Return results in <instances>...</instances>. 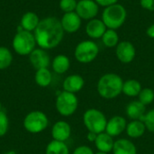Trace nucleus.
Returning <instances> with one entry per match:
<instances>
[{
    "label": "nucleus",
    "mask_w": 154,
    "mask_h": 154,
    "mask_svg": "<svg viewBox=\"0 0 154 154\" xmlns=\"http://www.w3.org/2000/svg\"><path fill=\"white\" fill-rule=\"evenodd\" d=\"M71 135V127L66 121L56 122L51 128V136L53 140L59 142H66Z\"/></svg>",
    "instance_id": "obj_14"
},
{
    "label": "nucleus",
    "mask_w": 154,
    "mask_h": 154,
    "mask_svg": "<svg viewBox=\"0 0 154 154\" xmlns=\"http://www.w3.org/2000/svg\"><path fill=\"white\" fill-rule=\"evenodd\" d=\"M126 126H127V122L124 116H115L107 121L105 132L108 134L110 136L116 137L120 135L122 133H124L126 129Z\"/></svg>",
    "instance_id": "obj_13"
},
{
    "label": "nucleus",
    "mask_w": 154,
    "mask_h": 154,
    "mask_svg": "<svg viewBox=\"0 0 154 154\" xmlns=\"http://www.w3.org/2000/svg\"><path fill=\"white\" fill-rule=\"evenodd\" d=\"M60 20L64 32L68 33L77 32L80 29L82 23V19L76 12L64 13L61 19Z\"/></svg>",
    "instance_id": "obj_12"
},
{
    "label": "nucleus",
    "mask_w": 154,
    "mask_h": 154,
    "mask_svg": "<svg viewBox=\"0 0 154 154\" xmlns=\"http://www.w3.org/2000/svg\"><path fill=\"white\" fill-rule=\"evenodd\" d=\"M112 152L114 154H137V149L132 141L122 138L115 142Z\"/></svg>",
    "instance_id": "obj_19"
},
{
    "label": "nucleus",
    "mask_w": 154,
    "mask_h": 154,
    "mask_svg": "<svg viewBox=\"0 0 154 154\" xmlns=\"http://www.w3.org/2000/svg\"><path fill=\"white\" fill-rule=\"evenodd\" d=\"M140 5L147 11H154V0H140Z\"/></svg>",
    "instance_id": "obj_33"
},
{
    "label": "nucleus",
    "mask_w": 154,
    "mask_h": 154,
    "mask_svg": "<svg viewBox=\"0 0 154 154\" xmlns=\"http://www.w3.org/2000/svg\"><path fill=\"white\" fill-rule=\"evenodd\" d=\"M95 154H108V153H106V152H97V153H95Z\"/></svg>",
    "instance_id": "obj_37"
},
{
    "label": "nucleus",
    "mask_w": 154,
    "mask_h": 154,
    "mask_svg": "<svg viewBox=\"0 0 154 154\" xmlns=\"http://www.w3.org/2000/svg\"><path fill=\"white\" fill-rule=\"evenodd\" d=\"M146 131V126L143 121L140 120H132L127 124L125 132L130 138H140L142 137Z\"/></svg>",
    "instance_id": "obj_22"
},
{
    "label": "nucleus",
    "mask_w": 154,
    "mask_h": 154,
    "mask_svg": "<svg viewBox=\"0 0 154 154\" xmlns=\"http://www.w3.org/2000/svg\"><path fill=\"white\" fill-rule=\"evenodd\" d=\"M85 85L84 79L79 74H72L68 76L62 84V88L64 91L76 94L79 92Z\"/></svg>",
    "instance_id": "obj_16"
},
{
    "label": "nucleus",
    "mask_w": 154,
    "mask_h": 154,
    "mask_svg": "<svg viewBox=\"0 0 154 154\" xmlns=\"http://www.w3.org/2000/svg\"><path fill=\"white\" fill-rule=\"evenodd\" d=\"M70 67V60L68 56L64 54H59L54 57L51 61V68L57 74L66 73Z\"/></svg>",
    "instance_id": "obj_21"
},
{
    "label": "nucleus",
    "mask_w": 154,
    "mask_h": 154,
    "mask_svg": "<svg viewBox=\"0 0 154 154\" xmlns=\"http://www.w3.org/2000/svg\"><path fill=\"white\" fill-rule=\"evenodd\" d=\"M99 11V5L95 0H79L76 7V13L82 20H91L96 18Z\"/></svg>",
    "instance_id": "obj_9"
},
{
    "label": "nucleus",
    "mask_w": 154,
    "mask_h": 154,
    "mask_svg": "<svg viewBox=\"0 0 154 154\" xmlns=\"http://www.w3.org/2000/svg\"><path fill=\"white\" fill-rule=\"evenodd\" d=\"M49 125L48 116L42 111L35 110L28 113L23 119V127L30 134H40Z\"/></svg>",
    "instance_id": "obj_7"
},
{
    "label": "nucleus",
    "mask_w": 154,
    "mask_h": 154,
    "mask_svg": "<svg viewBox=\"0 0 154 154\" xmlns=\"http://www.w3.org/2000/svg\"><path fill=\"white\" fill-rule=\"evenodd\" d=\"M29 60L33 69H40L49 68L51 64V58L46 50L42 48H35L29 55Z\"/></svg>",
    "instance_id": "obj_11"
},
{
    "label": "nucleus",
    "mask_w": 154,
    "mask_h": 154,
    "mask_svg": "<svg viewBox=\"0 0 154 154\" xmlns=\"http://www.w3.org/2000/svg\"><path fill=\"white\" fill-rule=\"evenodd\" d=\"M95 1L99 6L107 7V6H110L112 5L117 4L119 0H95Z\"/></svg>",
    "instance_id": "obj_34"
},
{
    "label": "nucleus",
    "mask_w": 154,
    "mask_h": 154,
    "mask_svg": "<svg viewBox=\"0 0 154 154\" xmlns=\"http://www.w3.org/2000/svg\"><path fill=\"white\" fill-rule=\"evenodd\" d=\"M55 106L60 116H70L78 109L79 99L75 94L63 90L57 96Z\"/></svg>",
    "instance_id": "obj_8"
},
{
    "label": "nucleus",
    "mask_w": 154,
    "mask_h": 154,
    "mask_svg": "<svg viewBox=\"0 0 154 154\" xmlns=\"http://www.w3.org/2000/svg\"><path fill=\"white\" fill-rule=\"evenodd\" d=\"M106 29V26L101 19L94 18L87 23L85 32L86 34L91 39H101Z\"/></svg>",
    "instance_id": "obj_15"
},
{
    "label": "nucleus",
    "mask_w": 154,
    "mask_h": 154,
    "mask_svg": "<svg viewBox=\"0 0 154 154\" xmlns=\"http://www.w3.org/2000/svg\"><path fill=\"white\" fill-rule=\"evenodd\" d=\"M72 154H95L90 147L88 145H80L77 147Z\"/></svg>",
    "instance_id": "obj_32"
},
{
    "label": "nucleus",
    "mask_w": 154,
    "mask_h": 154,
    "mask_svg": "<svg viewBox=\"0 0 154 154\" xmlns=\"http://www.w3.org/2000/svg\"><path fill=\"white\" fill-rule=\"evenodd\" d=\"M143 122L144 123L146 129L149 132L154 134V108L149 110L145 114V116L143 119Z\"/></svg>",
    "instance_id": "obj_30"
},
{
    "label": "nucleus",
    "mask_w": 154,
    "mask_h": 154,
    "mask_svg": "<svg viewBox=\"0 0 154 154\" xmlns=\"http://www.w3.org/2000/svg\"><path fill=\"white\" fill-rule=\"evenodd\" d=\"M12 62H13L12 51L7 47L0 46V70L9 68Z\"/></svg>",
    "instance_id": "obj_27"
},
{
    "label": "nucleus",
    "mask_w": 154,
    "mask_h": 154,
    "mask_svg": "<svg viewBox=\"0 0 154 154\" xmlns=\"http://www.w3.org/2000/svg\"><path fill=\"white\" fill-rule=\"evenodd\" d=\"M97 134H94V133H91V132H88V135H87V138H88V140L89 141V142H95V140H96V138H97Z\"/></svg>",
    "instance_id": "obj_36"
},
{
    "label": "nucleus",
    "mask_w": 154,
    "mask_h": 154,
    "mask_svg": "<svg viewBox=\"0 0 154 154\" xmlns=\"http://www.w3.org/2000/svg\"><path fill=\"white\" fill-rule=\"evenodd\" d=\"M127 18V11L125 7L117 3L110 6L105 7L102 13L101 20L107 29L117 30L124 25Z\"/></svg>",
    "instance_id": "obj_3"
},
{
    "label": "nucleus",
    "mask_w": 154,
    "mask_h": 154,
    "mask_svg": "<svg viewBox=\"0 0 154 154\" xmlns=\"http://www.w3.org/2000/svg\"><path fill=\"white\" fill-rule=\"evenodd\" d=\"M2 110V104H1V102H0V111Z\"/></svg>",
    "instance_id": "obj_38"
},
{
    "label": "nucleus",
    "mask_w": 154,
    "mask_h": 154,
    "mask_svg": "<svg viewBox=\"0 0 154 154\" xmlns=\"http://www.w3.org/2000/svg\"><path fill=\"white\" fill-rule=\"evenodd\" d=\"M146 34H147V36H148L149 38L154 39V23L151 24V25L147 28V30H146Z\"/></svg>",
    "instance_id": "obj_35"
},
{
    "label": "nucleus",
    "mask_w": 154,
    "mask_h": 154,
    "mask_svg": "<svg viewBox=\"0 0 154 154\" xmlns=\"http://www.w3.org/2000/svg\"><path fill=\"white\" fill-rule=\"evenodd\" d=\"M98 53V45L92 40H85L79 42L74 50L75 59L82 64H88L95 60Z\"/></svg>",
    "instance_id": "obj_6"
},
{
    "label": "nucleus",
    "mask_w": 154,
    "mask_h": 154,
    "mask_svg": "<svg viewBox=\"0 0 154 154\" xmlns=\"http://www.w3.org/2000/svg\"><path fill=\"white\" fill-rule=\"evenodd\" d=\"M136 55V50L134 45L129 41H122L116 47V56L117 60L124 63H131Z\"/></svg>",
    "instance_id": "obj_10"
},
{
    "label": "nucleus",
    "mask_w": 154,
    "mask_h": 154,
    "mask_svg": "<svg viewBox=\"0 0 154 154\" xmlns=\"http://www.w3.org/2000/svg\"><path fill=\"white\" fill-rule=\"evenodd\" d=\"M138 100L145 106L151 105L154 100V91L150 88H144L138 95Z\"/></svg>",
    "instance_id": "obj_28"
},
{
    "label": "nucleus",
    "mask_w": 154,
    "mask_h": 154,
    "mask_svg": "<svg viewBox=\"0 0 154 154\" xmlns=\"http://www.w3.org/2000/svg\"><path fill=\"white\" fill-rule=\"evenodd\" d=\"M35 83L41 88H46L51 85L52 80V75L48 68L37 69L34 75Z\"/></svg>",
    "instance_id": "obj_24"
},
{
    "label": "nucleus",
    "mask_w": 154,
    "mask_h": 154,
    "mask_svg": "<svg viewBox=\"0 0 154 154\" xmlns=\"http://www.w3.org/2000/svg\"><path fill=\"white\" fill-rule=\"evenodd\" d=\"M94 143H95L97 149L98 150V152H103L108 153L113 151L115 142H114L112 136H110L106 132H103L97 135V138H96Z\"/></svg>",
    "instance_id": "obj_20"
},
{
    "label": "nucleus",
    "mask_w": 154,
    "mask_h": 154,
    "mask_svg": "<svg viewBox=\"0 0 154 154\" xmlns=\"http://www.w3.org/2000/svg\"><path fill=\"white\" fill-rule=\"evenodd\" d=\"M9 127V120L7 115L4 111H0V137L6 134Z\"/></svg>",
    "instance_id": "obj_31"
},
{
    "label": "nucleus",
    "mask_w": 154,
    "mask_h": 154,
    "mask_svg": "<svg viewBox=\"0 0 154 154\" xmlns=\"http://www.w3.org/2000/svg\"><path fill=\"white\" fill-rule=\"evenodd\" d=\"M45 154H69V150L64 142L52 140L48 143Z\"/></svg>",
    "instance_id": "obj_25"
},
{
    "label": "nucleus",
    "mask_w": 154,
    "mask_h": 154,
    "mask_svg": "<svg viewBox=\"0 0 154 154\" xmlns=\"http://www.w3.org/2000/svg\"><path fill=\"white\" fill-rule=\"evenodd\" d=\"M83 123L88 132L98 134L106 131L107 119L102 111L89 108L83 115Z\"/></svg>",
    "instance_id": "obj_5"
},
{
    "label": "nucleus",
    "mask_w": 154,
    "mask_h": 154,
    "mask_svg": "<svg viewBox=\"0 0 154 154\" xmlns=\"http://www.w3.org/2000/svg\"><path fill=\"white\" fill-rule=\"evenodd\" d=\"M124 80L116 73H106L100 77L97 84V90L99 96L105 99L117 97L123 90Z\"/></svg>",
    "instance_id": "obj_2"
},
{
    "label": "nucleus",
    "mask_w": 154,
    "mask_h": 154,
    "mask_svg": "<svg viewBox=\"0 0 154 154\" xmlns=\"http://www.w3.org/2000/svg\"><path fill=\"white\" fill-rule=\"evenodd\" d=\"M13 38L12 47L14 51L21 56H29L30 53L35 49L37 43L33 32L24 31L21 26Z\"/></svg>",
    "instance_id": "obj_4"
},
{
    "label": "nucleus",
    "mask_w": 154,
    "mask_h": 154,
    "mask_svg": "<svg viewBox=\"0 0 154 154\" xmlns=\"http://www.w3.org/2000/svg\"><path fill=\"white\" fill-rule=\"evenodd\" d=\"M126 116L132 120L143 121L146 114V106L142 104L139 100L130 102L125 108Z\"/></svg>",
    "instance_id": "obj_17"
},
{
    "label": "nucleus",
    "mask_w": 154,
    "mask_h": 154,
    "mask_svg": "<svg viewBox=\"0 0 154 154\" xmlns=\"http://www.w3.org/2000/svg\"><path fill=\"white\" fill-rule=\"evenodd\" d=\"M103 44L107 48H114L119 43V36L116 30L113 29H106L105 33L103 34L102 38Z\"/></svg>",
    "instance_id": "obj_26"
},
{
    "label": "nucleus",
    "mask_w": 154,
    "mask_h": 154,
    "mask_svg": "<svg viewBox=\"0 0 154 154\" xmlns=\"http://www.w3.org/2000/svg\"><path fill=\"white\" fill-rule=\"evenodd\" d=\"M64 30L60 20L55 16H47L41 19L37 28L33 32L35 41L39 48L51 50L56 48L62 42Z\"/></svg>",
    "instance_id": "obj_1"
},
{
    "label": "nucleus",
    "mask_w": 154,
    "mask_h": 154,
    "mask_svg": "<svg viewBox=\"0 0 154 154\" xmlns=\"http://www.w3.org/2000/svg\"><path fill=\"white\" fill-rule=\"evenodd\" d=\"M41 19L39 18L38 14L32 11H28L23 14L20 21V26L23 30L28 32H34L37 28Z\"/></svg>",
    "instance_id": "obj_18"
},
{
    "label": "nucleus",
    "mask_w": 154,
    "mask_h": 154,
    "mask_svg": "<svg viewBox=\"0 0 154 154\" xmlns=\"http://www.w3.org/2000/svg\"><path fill=\"white\" fill-rule=\"evenodd\" d=\"M78 5L77 0H60L59 6L63 13L75 12Z\"/></svg>",
    "instance_id": "obj_29"
},
{
    "label": "nucleus",
    "mask_w": 154,
    "mask_h": 154,
    "mask_svg": "<svg viewBox=\"0 0 154 154\" xmlns=\"http://www.w3.org/2000/svg\"><path fill=\"white\" fill-rule=\"evenodd\" d=\"M142 89V85L137 79H127L124 81L122 93H124L127 97H138Z\"/></svg>",
    "instance_id": "obj_23"
}]
</instances>
